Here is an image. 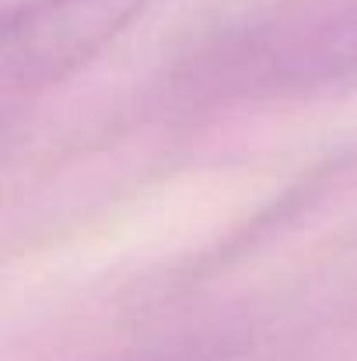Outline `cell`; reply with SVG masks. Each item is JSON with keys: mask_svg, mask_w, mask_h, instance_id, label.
<instances>
[{"mask_svg": "<svg viewBox=\"0 0 357 361\" xmlns=\"http://www.w3.org/2000/svg\"><path fill=\"white\" fill-rule=\"evenodd\" d=\"M144 0H25L0 14V95L42 92L84 71Z\"/></svg>", "mask_w": 357, "mask_h": 361, "instance_id": "1", "label": "cell"}, {"mask_svg": "<svg viewBox=\"0 0 357 361\" xmlns=\"http://www.w3.org/2000/svg\"><path fill=\"white\" fill-rule=\"evenodd\" d=\"M259 78L319 85L357 74V0H305L256 46Z\"/></svg>", "mask_w": 357, "mask_h": 361, "instance_id": "2", "label": "cell"}]
</instances>
